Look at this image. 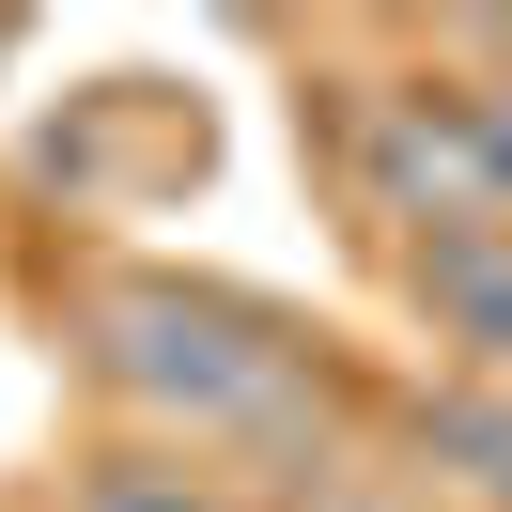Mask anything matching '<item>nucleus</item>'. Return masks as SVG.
I'll return each mask as SVG.
<instances>
[{"instance_id": "obj_2", "label": "nucleus", "mask_w": 512, "mask_h": 512, "mask_svg": "<svg viewBox=\"0 0 512 512\" xmlns=\"http://www.w3.org/2000/svg\"><path fill=\"white\" fill-rule=\"evenodd\" d=\"M326 156H342V202L388 233V249L497 218V202H481V140H466V78H450V63L342 78V94H326Z\"/></svg>"}, {"instance_id": "obj_3", "label": "nucleus", "mask_w": 512, "mask_h": 512, "mask_svg": "<svg viewBox=\"0 0 512 512\" xmlns=\"http://www.w3.org/2000/svg\"><path fill=\"white\" fill-rule=\"evenodd\" d=\"M404 264V326L435 342V373L466 388H512V218H466V233H419Z\"/></svg>"}, {"instance_id": "obj_4", "label": "nucleus", "mask_w": 512, "mask_h": 512, "mask_svg": "<svg viewBox=\"0 0 512 512\" xmlns=\"http://www.w3.org/2000/svg\"><path fill=\"white\" fill-rule=\"evenodd\" d=\"M404 450H419V481H435V497L512 512V388H466V373L404 388Z\"/></svg>"}, {"instance_id": "obj_7", "label": "nucleus", "mask_w": 512, "mask_h": 512, "mask_svg": "<svg viewBox=\"0 0 512 512\" xmlns=\"http://www.w3.org/2000/svg\"><path fill=\"white\" fill-rule=\"evenodd\" d=\"M16 47H32V32H16V16H0V63H16Z\"/></svg>"}, {"instance_id": "obj_1", "label": "nucleus", "mask_w": 512, "mask_h": 512, "mask_svg": "<svg viewBox=\"0 0 512 512\" xmlns=\"http://www.w3.org/2000/svg\"><path fill=\"white\" fill-rule=\"evenodd\" d=\"M78 373L125 404V435L202 450L233 481H326L357 419L342 357L202 264H78Z\"/></svg>"}, {"instance_id": "obj_5", "label": "nucleus", "mask_w": 512, "mask_h": 512, "mask_svg": "<svg viewBox=\"0 0 512 512\" xmlns=\"http://www.w3.org/2000/svg\"><path fill=\"white\" fill-rule=\"evenodd\" d=\"M63 512H249V481L202 466V450H156V435H109L94 466L63 481Z\"/></svg>"}, {"instance_id": "obj_6", "label": "nucleus", "mask_w": 512, "mask_h": 512, "mask_svg": "<svg viewBox=\"0 0 512 512\" xmlns=\"http://www.w3.org/2000/svg\"><path fill=\"white\" fill-rule=\"evenodd\" d=\"M249 512H357V497H342V466H326V481H249Z\"/></svg>"}]
</instances>
